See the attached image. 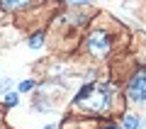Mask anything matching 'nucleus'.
I'll return each mask as SVG.
<instances>
[{
	"instance_id": "f257e3e1",
	"label": "nucleus",
	"mask_w": 146,
	"mask_h": 129,
	"mask_svg": "<svg viewBox=\"0 0 146 129\" xmlns=\"http://www.w3.org/2000/svg\"><path fill=\"white\" fill-rule=\"evenodd\" d=\"M110 93H112V88L107 83H100V85H95V90H88L83 105L88 110H95V112H105L110 105Z\"/></svg>"
},
{
	"instance_id": "f03ea898",
	"label": "nucleus",
	"mask_w": 146,
	"mask_h": 129,
	"mask_svg": "<svg viewBox=\"0 0 146 129\" xmlns=\"http://www.w3.org/2000/svg\"><path fill=\"white\" fill-rule=\"evenodd\" d=\"M88 51L93 54L95 59L107 56V51H110V37L105 34V32H93V34L88 37Z\"/></svg>"
},
{
	"instance_id": "7ed1b4c3",
	"label": "nucleus",
	"mask_w": 146,
	"mask_h": 129,
	"mask_svg": "<svg viewBox=\"0 0 146 129\" xmlns=\"http://www.w3.org/2000/svg\"><path fill=\"white\" fill-rule=\"evenodd\" d=\"M127 93H129L131 102H144V95H146V78H144V73H141V71L131 78Z\"/></svg>"
},
{
	"instance_id": "20e7f679",
	"label": "nucleus",
	"mask_w": 146,
	"mask_h": 129,
	"mask_svg": "<svg viewBox=\"0 0 146 129\" xmlns=\"http://www.w3.org/2000/svg\"><path fill=\"white\" fill-rule=\"evenodd\" d=\"M124 127L127 129H139V119H136L134 114H127L124 117Z\"/></svg>"
},
{
	"instance_id": "39448f33",
	"label": "nucleus",
	"mask_w": 146,
	"mask_h": 129,
	"mask_svg": "<svg viewBox=\"0 0 146 129\" xmlns=\"http://www.w3.org/2000/svg\"><path fill=\"white\" fill-rule=\"evenodd\" d=\"M42 44H44V34H34V37L29 39V47H32V49H39Z\"/></svg>"
},
{
	"instance_id": "423d86ee",
	"label": "nucleus",
	"mask_w": 146,
	"mask_h": 129,
	"mask_svg": "<svg viewBox=\"0 0 146 129\" xmlns=\"http://www.w3.org/2000/svg\"><path fill=\"white\" fill-rule=\"evenodd\" d=\"M17 100H20V98H17V93H5V102L10 105V107H15Z\"/></svg>"
},
{
	"instance_id": "0eeeda50",
	"label": "nucleus",
	"mask_w": 146,
	"mask_h": 129,
	"mask_svg": "<svg viewBox=\"0 0 146 129\" xmlns=\"http://www.w3.org/2000/svg\"><path fill=\"white\" fill-rule=\"evenodd\" d=\"M32 88H34V80H22L20 83V90H22V93H27V90H32Z\"/></svg>"
},
{
	"instance_id": "6e6552de",
	"label": "nucleus",
	"mask_w": 146,
	"mask_h": 129,
	"mask_svg": "<svg viewBox=\"0 0 146 129\" xmlns=\"http://www.w3.org/2000/svg\"><path fill=\"white\" fill-rule=\"evenodd\" d=\"M10 85V78H0V90H5Z\"/></svg>"
},
{
	"instance_id": "1a4fd4ad",
	"label": "nucleus",
	"mask_w": 146,
	"mask_h": 129,
	"mask_svg": "<svg viewBox=\"0 0 146 129\" xmlns=\"http://www.w3.org/2000/svg\"><path fill=\"white\" fill-rule=\"evenodd\" d=\"M107 129H117V127H107Z\"/></svg>"
},
{
	"instance_id": "9d476101",
	"label": "nucleus",
	"mask_w": 146,
	"mask_h": 129,
	"mask_svg": "<svg viewBox=\"0 0 146 129\" xmlns=\"http://www.w3.org/2000/svg\"><path fill=\"white\" fill-rule=\"evenodd\" d=\"M46 129H54V127H46Z\"/></svg>"
}]
</instances>
